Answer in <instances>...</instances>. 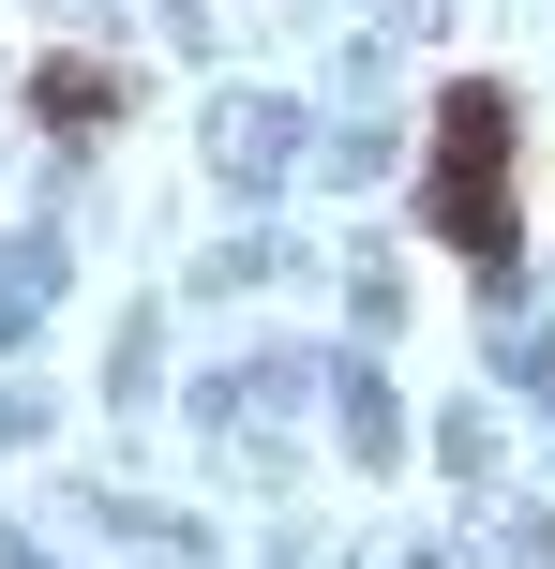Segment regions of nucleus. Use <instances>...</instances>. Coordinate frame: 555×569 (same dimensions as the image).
<instances>
[{
    "label": "nucleus",
    "instance_id": "f257e3e1",
    "mask_svg": "<svg viewBox=\"0 0 555 569\" xmlns=\"http://www.w3.org/2000/svg\"><path fill=\"white\" fill-rule=\"evenodd\" d=\"M420 226L450 240V256H480L496 270L511 256V90H450L436 106V180H420Z\"/></svg>",
    "mask_w": 555,
    "mask_h": 569
},
{
    "label": "nucleus",
    "instance_id": "f03ea898",
    "mask_svg": "<svg viewBox=\"0 0 555 569\" xmlns=\"http://www.w3.org/2000/svg\"><path fill=\"white\" fill-rule=\"evenodd\" d=\"M30 106H46L60 136H106V106H120V76H106V60H30Z\"/></svg>",
    "mask_w": 555,
    "mask_h": 569
}]
</instances>
